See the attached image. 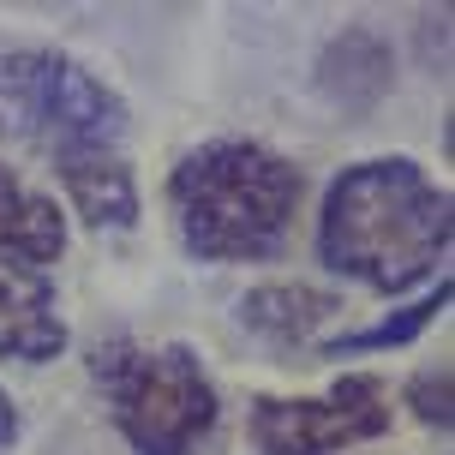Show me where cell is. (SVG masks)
I'll list each match as a JSON object with an SVG mask.
<instances>
[{
    "mask_svg": "<svg viewBox=\"0 0 455 455\" xmlns=\"http://www.w3.org/2000/svg\"><path fill=\"white\" fill-rule=\"evenodd\" d=\"M246 432L258 455H336L389 432V389L371 371H341L323 395H251Z\"/></svg>",
    "mask_w": 455,
    "mask_h": 455,
    "instance_id": "obj_5",
    "label": "cell"
},
{
    "mask_svg": "<svg viewBox=\"0 0 455 455\" xmlns=\"http://www.w3.org/2000/svg\"><path fill=\"white\" fill-rule=\"evenodd\" d=\"M450 275H437L432 294H419L413 306H389L384 318L360 323V330H341V336H318L312 347V360H341V354H389V347H413V341L426 336L437 318H443V306H450Z\"/></svg>",
    "mask_w": 455,
    "mask_h": 455,
    "instance_id": "obj_11",
    "label": "cell"
},
{
    "mask_svg": "<svg viewBox=\"0 0 455 455\" xmlns=\"http://www.w3.org/2000/svg\"><path fill=\"white\" fill-rule=\"evenodd\" d=\"M306 174L258 138H210L168 168V210L186 258L270 264L299 216Z\"/></svg>",
    "mask_w": 455,
    "mask_h": 455,
    "instance_id": "obj_2",
    "label": "cell"
},
{
    "mask_svg": "<svg viewBox=\"0 0 455 455\" xmlns=\"http://www.w3.org/2000/svg\"><path fill=\"white\" fill-rule=\"evenodd\" d=\"M395 84V54L371 24L336 30L318 54V96L341 114H371Z\"/></svg>",
    "mask_w": 455,
    "mask_h": 455,
    "instance_id": "obj_8",
    "label": "cell"
},
{
    "mask_svg": "<svg viewBox=\"0 0 455 455\" xmlns=\"http://www.w3.org/2000/svg\"><path fill=\"white\" fill-rule=\"evenodd\" d=\"M60 180V210H78V222L96 234H126L138 228V180L126 150H78V156L48 162Z\"/></svg>",
    "mask_w": 455,
    "mask_h": 455,
    "instance_id": "obj_7",
    "label": "cell"
},
{
    "mask_svg": "<svg viewBox=\"0 0 455 455\" xmlns=\"http://www.w3.org/2000/svg\"><path fill=\"white\" fill-rule=\"evenodd\" d=\"M67 341H72V330L60 318L48 270H30V264L0 251V360L48 365L67 354Z\"/></svg>",
    "mask_w": 455,
    "mask_h": 455,
    "instance_id": "obj_6",
    "label": "cell"
},
{
    "mask_svg": "<svg viewBox=\"0 0 455 455\" xmlns=\"http://www.w3.org/2000/svg\"><path fill=\"white\" fill-rule=\"evenodd\" d=\"M0 138L30 144L43 162L78 150H120L126 102L72 54L12 48L0 54Z\"/></svg>",
    "mask_w": 455,
    "mask_h": 455,
    "instance_id": "obj_4",
    "label": "cell"
},
{
    "mask_svg": "<svg viewBox=\"0 0 455 455\" xmlns=\"http://www.w3.org/2000/svg\"><path fill=\"white\" fill-rule=\"evenodd\" d=\"M455 204L413 156H371L341 168L318 204V264L371 294H408L437 275Z\"/></svg>",
    "mask_w": 455,
    "mask_h": 455,
    "instance_id": "obj_1",
    "label": "cell"
},
{
    "mask_svg": "<svg viewBox=\"0 0 455 455\" xmlns=\"http://www.w3.org/2000/svg\"><path fill=\"white\" fill-rule=\"evenodd\" d=\"M67 240H72V228H67L60 198L30 186L19 168L0 162V251L30 264V270H48V264H60Z\"/></svg>",
    "mask_w": 455,
    "mask_h": 455,
    "instance_id": "obj_9",
    "label": "cell"
},
{
    "mask_svg": "<svg viewBox=\"0 0 455 455\" xmlns=\"http://www.w3.org/2000/svg\"><path fill=\"white\" fill-rule=\"evenodd\" d=\"M19 443V408H12V395L0 389V455Z\"/></svg>",
    "mask_w": 455,
    "mask_h": 455,
    "instance_id": "obj_13",
    "label": "cell"
},
{
    "mask_svg": "<svg viewBox=\"0 0 455 455\" xmlns=\"http://www.w3.org/2000/svg\"><path fill=\"white\" fill-rule=\"evenodd\" d=\"M408 408H413V419L419 426H432V432H450V419H455V408H450V365L437 360V365H419L408 378Z\"/></svg>",
    "mask_w": 455,
    "mask_h": 455,
    "instance_id": "obj_12",
    "label": "cell"
},
{
    "mask_svg": "<svg viewBox=\"0 0 455 455\" xmlns=\"http://www.w3.org/2000/svg\"><path fill=\"white\" fill-rule=\"evenodd\" d=\"M341 312L336 294L306 288V282H264L240 299V330L258 336L275 354H294V347H318V330Z\"/></svg>",
    "mask_w": 455,
    "mask_h": 455,
    "instance_id": "obj_10",
    "label": "cell"
},
{
    "mask_svg": "<svg viewBox=\"0 0 455 455\" xmlns=\"http://www.w3.org/2000/svg\"><path fill=\"white\" fill-rule=\"evenodd\" d=\"M91 384L132 455H198L222 419V395L186 341H96Z\"/></svg>",
    "mask_w": 455,
    "mask_h": 455,
    "instance_id": "obj_3",
    "label": "cell"
}]
</instances>
